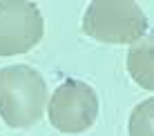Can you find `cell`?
I'll return each instance as SVG.
<instances>
[{
    "mask_svg": "<svg viewBox=\"0 0 154 136\" xmlns=\"http://www.w3.org/2000/svg\"><path fill=\"white\" fill-rule=\"evenodd\" d=\"M47 83L29 65L0 69V116L14 129H27L45 114Z\"/></svg>",
    "mask_w": 154,
    "mask_h": 136,
    "instance_id": "obj_1",
    "label": "cell"
},
{
    "mask_svg": "<svg viewBox=\"0 0 154 136\" xmlns=\"http://www.w3.org/2000/svg\"><path fill=\"white\" fill-rule=\"evenodd\" d=\"M127 71L143 89L154 92V34L141 38L127 51Z\"/></svg>",
    "mask_w": 154,
    "mask_h": 136,
    "instance_id": "obj_5",
    "label": "cell"
},
{
    "mask_svg": "<svg viewBox=\"0 0 154 136\" xmlns=\"http://www.w3.org/2000/svg\"><path fill=\"white\" fill-rule=\"evenodd\" d=\"M49 123L63 134H81L96 123L98 116V96L87 83L69 78L51 94Z\"/></svg>",
    "mask_w": 154,
    "mask_h": 136,
    "instance_id": "obj_3",
    "label": "cell"
},
{
    "mask_svg": "<svg viewBox=\"0 0 154 136\" xmlns=\"http://www.w3.org/2000/svg\"><path fill=\"white\" fill-rule=\"evenodd\" d=\"M45 23L36 2L0 0V56L27 54L40 43Z\"/></svg>",
    "mask_w": 154,
    "mask_h": 136,
    "instance_id": "obj_4",
    "label": "cell"
},
{
    "mask_svg": "<svg viewBox=\"0 0 154 136\" xmlns=\"http://www.w3.org/2000/svg\"><path fill=\"white\" fill-rule=\"evenodd\" d=\"M145 29L147 18L132 0H94L83 16V34L107 45L139 43Z\"/></svg>",
    "mask_w": 154,
    "mask_h": 136,
    "instance_id": "obj_2",
    "label": "cell"
},
{
    "mask_svg": "<svg viewBox=\"0 0 154 136\" xmlns=\"http://www.w3.org/2000/svg\"><path fill=\"white\" fill-rule=\"evenodd\" d=\"M130 136H154V98L139 103L130 114Z\"/></svg>",
    "mask_w": 154,
    "mask_h": 136,
    "instance_id": "obj_6",
    "label": "cell"
}]
</instances>
